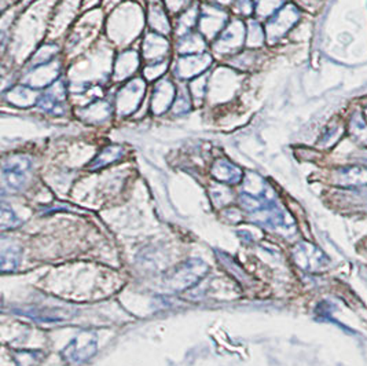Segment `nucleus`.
Segmentation results:
<instances>
[{
  "label": "nucleus",
  "mask_w": 367,
  "mask_h": 366,
  "mask_svg": "<svg viewBox=\"0 0 367 366\" xmlns=\"http://www.w3.org/2000/svg\"><path fill=\"white\" fill-rule=\"evenodd\" d=\"M214 175L219 181L229 183H237L241 179V171L227 161L216 163V165L214 167Z\"/></svg>",
  "instance_id": "obj_5"
},
{
  "label": "nucleus",
  "mask_w": 367,
  "mask_h": 366,
  "mask_svg": "<svg viewBox=\"0 0 367 366\" xmlns=\"http://www.w3.org/2000/svg\"><path fill=\"white\" fill-rule=\"evenodd\" d=\"M97 351V336L83 332L76 336L64 350V357L72 364H82L91 358Z\"/></svg>",
  "instance_id": "obj_1"
},
{
  "label": "nucleus",
  "mask_w": 367,
  "mask_h": 366,
  "mask_svg": "<svg viewBox=\"0 0 367 366\" xmlns=\"http://www.w3.org/2000/svg\"><path fill=\"white\" fill-rule=\"evenodd\" d=\"M18 226V219L14 214V211L6 205L1 207V212H0V228L1 230H7V229H12Z\"/></svg>",
  "instance_id": "obj_9"
},
{
  "label": "nucleus",
  "mask_w": 367,
  "mask_h": 366,
  "mask_svg": "<svg viewBox=\"0 0 367 366\" xmlns=\"http://www.w3.org/2000/svg\"><path fill=\"white\" fill-rule=\"evenodd\" d=\"M281 3H282V0H260L257 8H258V12L261 15H267V14L272 12Z\"/></svg>",
  "instance_id": "obj_10"
},
{
  "label": "nucleus",
  "mask_w": 367,
  "mask_h": 366,
  "mask_svg": "<svg viewBox=\"0 0 367 366\" xmlns=\"http://www.w3.org/2000/svg\"><path fill=\"white\" fill-rule=\"evenodd\" d=\"M120 156H122V147H117V146L108 147V149H105V150H104V152L95 158V161L93 163V167H94V168H98V167L108 165V164H111L112 161L117 160Z\"/></svg>",
  "instance_id": "obj_8"
},
{
  "label": "nucleus",
  "mask_w": 367,
  "mask_h": 366,
  "mask_svg": "<svg viewBox=\"0 0 367 366\" xmlns=\"http://www.w3.org/2000/svg\"><path fill=\"white\" fill-rule=\"evenodd\" d=\"M297 18H299V12L292 6L279 11L278 15L267 26L270 40H274L282 36L297 21Z\"/></svg>",
  "instance_id": "obj_4"
},
{
  "label": "nucleus",
  "mask_w": 367,
  "mask_h": 366,
  "mask_svg": "<svg viewBox=\"0 0 367 366\" xmlns=\"http://www.w3.org/2000/svg\"><path fill=\"white\" fill-rule=\"evenodd\" d=\"M205 271H207V266L203 264L201 262L194 260V262L186 263L183 267L176 270L175 274L171 277L172 288H175L176 291H182L186 286L196 284Z\"/></svg>",
  "instance_id": "obj_3"
},
{
  "label": "nucleus",
  "mask_w": 367,
  "mask_h": 366,
  "mask_svg": "<svg viewBox=\"0 0 367 366\" xmlns=\"http://www.w3.org/2000/svg\"><path fill=\"white\" fill-rule=\"evenodd\" d=\"M341 179L344 183H351V185L367 183V170L359 167L346 168L341 171Z\"/></svg>",
  "instance_id": "obj_6"
},
{
  "label": "nucleus",
  "mask_w": 367,
  "mask_h": 366,
  "mask_svg": "<svg viewBox=\"0 0 367 366\" xmlns=\"http://www.w3.org/2000/svg\"><path fill=\"white\" fill-rule=\"evenodd\" d=\"M30 172V161L23 156L11 157L3 168V176L7 185L12 189H21L25 186Z\"/></svg>",
  "instance_id": "obj_2"
},
{
  "label": "nucleus",
  "mask_w": 367,
  "mask_h": 366,
  "mask_svg": "<svg viewBox=\"0 0 367 366\" xmlns=\"http://www.w3.org/2000/svg\"><path fill=\"white\" fill-rule=\"evenodd\" d=\"M18 260H19V249L18 248H3L1 249V270L6 273V271H10V270H14L18 264Z\"/></svg>",
  "instance_id": "obj_7"
},
{
  "label": "nucleus",
  "mask_w": 367,
  "mask_h": 366,
  "mask_svg": "<svg viewBox=\"0 0 367 366\" xmlns=\"http://www.w3.org/2000/svg\"><path fill=\"white\" fill-rule=\"evenodd\" d=\"M186 1H189V0H167V4L173 11H178L180 8V6H183Z\"/></svg>",
  "instance_id": "obj_11"
}]
</instances>
